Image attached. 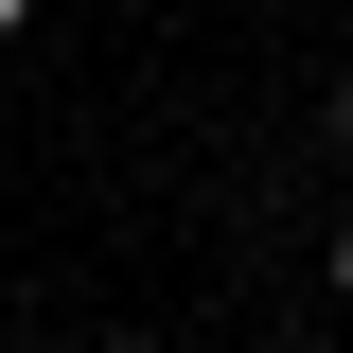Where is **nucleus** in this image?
I'll use <instances>...</instances> for the list:
<instances>
[{
  "mask_svg": "<svg viewBox=\"0 0 353 353\" xmlns=\"http://www.w3.org/2000/svg\"><path fill=\"white\" fill-rule=\"evenodd\" d=\"M336 301H353V230H336Z\"/></svg>",
  "mask_w": 353,
  "mask_h": 353,
  "instance_id": "f257e3e1",
  "label": "nucleus"
},
{
  "mask_svg": "<svg viewBox=\"0 0 353 353\" xmlns=\"http://www.w3.org/2000/svg\"><path fill=\"white\" fill-rule=\"evenodd\" d=\"M336 141H353V71H336Z\"/></svg>",
  "mask_w": 353,
  "mask_h": 353,
  "instance_id": "f03ea898",
  "label": "nucleus"
},
{
  "mask_svg": "<svg viewBox=\"0 0 353 353\" xmlns=\"http://www.w3.org/2000/svg\"><path fill=\"white\" fill-rule=\"evenodd\" d=\"M18 18H36V0H0V36H18Z\"/></svg>",
  "mask_w": 353,
  "mask_h": 353,
  "instance_id": "7ed1b4c3",
  "label": "nucleus"
}]
</instances>
